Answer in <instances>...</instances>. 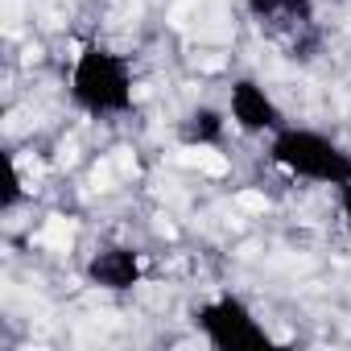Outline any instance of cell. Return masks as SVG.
<instances>
[{
  "instance_id": "1",
  "label": "cell",
  "mask_w": 351,
  "mask_h": 351,
  "mask_svg": "<svg viewBox=\"0 0 351 351\" xmlns=\"http://www.w3.org/2000/svg\"><path fill=\"white\" fill-rule=\"evenodd\" d=\"M71 104L95 120H116L124 112H132L136 104V79H132V62L99 42H87L75 62H71V79H66Z\"/></svg>"
},
{
  "instance_id": "2",
  "label": "cell",
  "mask_w": 351,
  "mask_h": 351,
  "mask_svg": "<svg viewBox=\"0 0 351 351\" xmlns=\"http://www.w3.org/2000/svg\"><path fill=\"white\" fill-rule=\"evenodd\" d=\"M269 161L302 182H318L335 191L351 182V149L306 124H281L269 136Z\"/></svg>"
},
{
  "instance_id": "3",
  "label": "cell",
  "mask_w": 351,
  "mask_h": 351,
  "mask_svg": "<svg viewBox=\"0 0 351 351\" xmlns=\"http://www.w3.org/2000/svg\"><path fill=\"white\" fill-rule=\"evenodd\" d=\"M195 326L215 351H265L273 335L240 293H215L195 306Z\"/></svg>"
},
{
  "instance_id": "4",
  "label": "cell",
  "mask_w": 351,
  "mask_h": 351,
  "mask_svg": "<svg viewBox=\"0 0 351 351\" xmlns=\"http://www.w3.org/2000/svg\"><path fill=\"white\" fill-rule=\"evenodd\" d=\"M228 116H232V128H240L244 136H273L285 124L281 104L252 75H244L228 87Z\"/></svg>"
},
{
  "instance_id": "5",
  "label": "cell",
  "mask_w": 351,
  "mask_h": 351,
  "mask_svg": "<svg viewBox=\"0 0 351 351\" xmlns=\"http://www.w3.org/2000/svg\"><path fill=\"white\" fill-rule=\"evenodd\" d=\"M83 277L99 293H132L145 281V252L136 244H99L87 256Z\"/></svg>"
},
{
  "instance_id": "6",
  "label": "cell",
  "mask_w": 351,
  "mask_h": 351,
  "mask_svg": "<svg viewBox=\"0 0 351 351\" xmlns=\"http://www.w3.org/2000/svg\"><path fill=\"white\" fill-rule=\"evenodd\" d=\"M228 124H232L228 108L199 104V108H191V112H186V120L178 124V136H182V145H186V149H215V145H223Z\"/></svg>"
},
{
  "instance_id": "7",
  "label": "cell",
  "mask_w": 351,
  "mask_h": 351,
  "mask_svg": "<svg viewBox=\"0 0 351 351\" xmlns=\"http://www.w3.org/2000/svg\"><path fill=\"white\" fill-rule=\"evenodd\" d=\"M244 9L256 21H310L314 17V0H244Z\"/></svg>"
},
{
  "instance_id": "8",
  "label": "cell",
  "mask_w": 351,
  "mask_h": 351,
  "mask_svg": "<svg viewBox=\"0 0 351 351\" xmlns=\"http://www.w3.org/2000/svg\"><path fill=\"white\" fill-rule=\"evenodd\" d=\"M339 219H343V228L351 232V182L339 186Z\"/></svg>"
}]
</instances>
